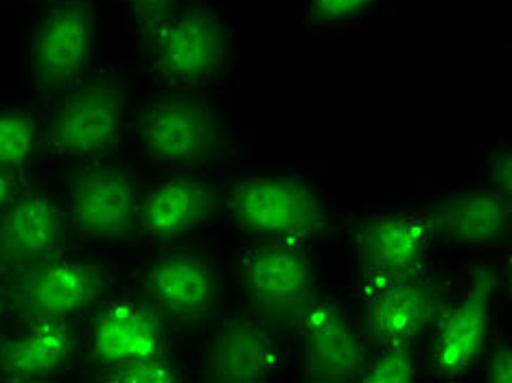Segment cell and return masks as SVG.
<instances>
[{"mask_svg":"<svg viewBox=\"0 0 512 383\" xmlns=\"http://www.w3.org/2000/svg\"><path fill=\"white\" fill-rule=\"evenodd\" d=\"M241 283L256 316L276 327L300 322L318 298L316 263L292 243L252 250L243 259Z\"/></svg>","mask_w":512,"mask_h":383,"instance_id":"1","label":"cell"},{"mask_svg":"<svg viewBox=\"0 0 512 383\" xmlns=\"http://www.w3.org/2000/svg\"><path fill=\"white\" fill-rule=\"evenodd\" d=\"M241 230L272 239H302L324 226V208L309 184L289 176H250L230 189Z\"/></svg>","mask_w":512,"mask_h":383,"instance_id":"2","label":"cell"},{"mask_svg":"<svg viewBox=\"0 0 512 383\" xmlns=\"http://www.w3.org/2000/svg\"><path fill=\"white\" fill-rule=\"evenodd\" d=\"M108 278L84 259H42L29 265L11 287V307L29 322L68 320L106 294Z\"/></svg>","mask_w":512,"mask_h":383,"instance_id":"3","label":"cell"},{"mask_svg":"<svg viewBox=\"0 0 512 383\" xmlns=\"http://www.w3.org/2000/svg\"><path fill=\"white\" fill-rule=\"evenodd\" d=\"M125 95L119 84L97 79L73 90L53 114L49 143L68 158H97L119 143Z\"/></svg>","mask_w":512,"mask_h":383,"instance_id":"4","label":"cell"},{"mask_svg":"<svg viewBox=\"0 0 512 383\" xmlns=\"http://www.w3.org/2000/svg\"><path fill=\"white\" fill-rule=\"evenodd\" d=\"M95 51V16L88 0H62L42 18L31 44V66L44 90H62L84 75Z\"/></svg>","mask_w":512,"mask_h":383,"instance_id":"5","label":"cell"},{"mask_svg":"<svg viewBox=\"0 0 512 383\" xmlns=\"http://www.w3.org/2000/svg\"><path fill=\"white\" fill-rule=\"evenodd\" d=\"M228 33L208 11L173 16L151 33V60L156 71L176 84L211 79L228 62Z\"/></svg>","mask_w":512,"mask_h":383,"instance_id":"6","label":"cell"},{"mask_svg":"<svg viewBox=\"0 0 512 383\" xmlns=\"http://www.w3.org/2000/svg\"><path fill=\"white\" fill-rule=\"evenodd\" d=\"M143 143L151 160L191 167L211 160L221 145L215 112L193 97H169L151 106L143 121Z\"/></svg>","mask_w":512,"mask_h":383,"instance_id":"7","label":"cell"},{"mask_svg":"<svg viewBox=\"0 0 512 383\" xmlns=\"http://www.w3.org/2000/svg\"><path fill=\"white\" fill-rule=\"evenodd\" d=\"M75 228L84 237L123 241L141 226V195L130 173L116 167L79 171L71 184Z\"/></svg>","mask_w":512,"mask_h":383,"instance_id":"8","label":"cell"},{"mask_svg":"<svg viewBox=\"0 0 512 383\" xmlns=\"http://www.w3.org/2000/svg\"><path fill=\"white\" fill-rule=\"evenodd\" d=\"M495 287V270H477L467 292L442 316L434 344V359L440 373L460 375L482 355L491 327Z\"/></svg>","mask_w":512,"mask_h":383,"instance_id":"9","label":"cell"},{"mask_svg":"<svg viewBox=\"0 0 512 383\" xmlns=\"http://www.w3.org/2000/svg\"><path fill=\"white\" fill-rule=\"evenodd\" d=\"M302 324L305 373L311 381H359L366 368V346L337 305H313Z\"/></svg>","mask_w":512,"mask_h":383,"instance_id":"10","label":"cell"},{"mask_svg":"<svg viewBox=\"0 0 512 383\" xmlns=\"http://www.w3.org/2000/svg\"><path fill=\"white\" fill-rule=\"evenodd\" d=\"M442 305L436 283L423 276H403L379 283L368 298L366 327L381 344H399L418 338L432 324Z\"/></svg>","mask_w":512,"mask_h":383,"instance_id":"11","label":"cell"},{"mask_svg":"<svg viewBox=\"0 0 512 383\" xmlns=\"http://www.w3.org/2000/svg\"><path fill=\"white\" fill-rule=\"evenodd\" d=\"M429 237L427 219L403 213L372 215L357 228L362 263L379 283L416 274L427 257Z\"/></svg>","mask_w":512,"mask_h":383,"instance_id":"12","label":"cell"},{"mask_svg":"<svg viewBox=\"0 0 512 383\" xmlns=\"http://www.w3.org/2000/svg\"><path fill=\"white\" fill-rule=\"evenodd\" d=\"M145 285L160 316L184 324L206 318L217 300V278L211 263L195 254L160 257L147 270Z\"/></svg>","mask_w":512,"mask_h":383,"instance_id":"13","label":"cell"},{"mask_svg":"<svg viewBox=\"0 0 512 383\" xmlns=\"http://www.w3.org/2000/svg\"><path fill=\"white\" fill-rule=\"evenodd\" d=\"M64 239L57 206L38 191L16 195L0 213V268H29L49 259Z\"/></svg>","mask_w":512,"mask_h":383,"instance_id":"14","label":"cell"},{"mask_svg":"<svg viewBox=\"0 0 512 383\" xmlns=\"http://www.w3.org/2000/svg\"><path fill=\"white\" fill-rule=\"evenodd\" d=\"M281 353L265 327L250 320L224 324L208 344L204 379L213 383H256L274 379Z\"/></svg>","mask_w":512,"mask_h":383,"instance_id":"15","label":"cell"},{"mask_svg":"<svg viewBox=\"0 0 512 383\" xmlns=\"http://www.w3.org/2000/svg\"><path fill=\"white\" fill-rule=\"evenodd\" d=\"M512 208L504 195L488 189L449 193L434 204L427 224L432 232L458 246H493L510 230Z\"/></svg>","mask_w":512,"mask_h":383,"instance_id":"16","label":"cell"},{"mask_svg":"<svg viewBox=\"0 0 512 383\" xmlns=\"http://www.w3.org/2000/svg\"><path fill=\"white\" fill-rule=\"evenodd\" d=\"M162 316L141 303H114L101 311L92 331V353L110 368L162 353Z\"/></svg>","mask_w":512,"mask_h":383,"instance_id":"17","label":"cell"},{"mask_svg":"<svg viewBox=\"0 0 512 383\" xmlns=\"http://www.w3.org/2000/svg\"><path fill=\"white\" fill-rule=\"evenodd\" d=\"M75 338L66 320L31 322L27 333L0 344V379L40 381L71 362Z\"/></svg>","mask_w":512,"mask_h":383,"instance_id":"18","label":"cell"},{"mask_svg":"<svg viewBox=\"0 0 512 383\" xmlns=\"http://www.w3.org/2000/svg\"><path fill=\"white\" fill-rule=\"evenodd\" d=\"M217 193L200 178H173L147 195L141 224L154 239H173L213 217Z\"/></svg>","mask_w":512,"mask_h":383,"instance_id":"19","label":"cell"},{"mask_svg":"<svg viewBox=\"0 0 512 383\" xmlns=\"http://www.w3.org/2000/svg\"><path fill=\"white\" fill-rule=\"evenodd\" d=\"M36 149V119L25 110H0V169L20 171Z\"/></svg>","mask_w":512,"mask_h":383,"instance_id":"20","label":"cell"},{"mask_svg":"<svg viewBox=\"0 0 512 383\" xmlns=\"http://www.w3.org/2000/svg\"><path fill=\"white\" fill-rule=\"evenodd\" d=\"M418 379L416 353L410 342L383 344V351L366 362V368L359 381L368 383H410Z\"/></svg>","mask_w":512,"mask_h":383,"instance_id":"21","label":"cell"},{"mask_svg":"<svg viewBox=\"0 0 512 383\" xmlns=\"http://www.w3.org/2000/svg\"><path fill=\"white\" fill-rule=\"evenodd\" d=\"M114 375L112 381H123V383H173L180 381L178 368L171 364L162 353L151 355L145 359H136V362L123 364L112 368Z\"/></svg>","mask_w":512,"mask_h":383,"instance_id":"22","label":"cell"},{"mask_svg":"<svg viewBox=\"0 0 512 383\" xmlns=\"http://www.w3.org/2000/svg\"><path fill=\"white\" fill-rule=\"evenodd\" d=\"M379 0H311L309 20L316 25H337L366 14Z\"/></svg>","mask_w":512,"mask_h":383,"instance_id":"23","label":"cell"},{"mask_svg":"<svg viewBox=\"0 0 512 383\" xmlns=\"http://www.w3.org/2000/svg\"><path fill=\"white\" fill-rule=\"evenodd\" d=\"M178 5L180 0H127L134 22L147 36L176 16Z\"/></svg>","mask_w":512,"mask_h":383,"instance_id":"24","label":"cell"},{"mask_svg":"<svg viewBox=\"0 0 512 383\" xmlns=\"http://www.w3.org/2000/svg\"><path fill=\"white\" fill-rule=\"evenodd\" d=\"M488 187L495 193L504 195L510 200L512 195V156L510 149H499L488 162Z\"/></svg>","mask_w":512,"mask_h":383,"instance_id":"25","label":"cell"},{"mask_svg":"<svg viewBox=\"0 0 512 383\" xmlns=\"http://www.w3.org/2000/svg\"><path fill=\"white\" fill-rule=\"evenodd\" d=\"M484 379L491 383H510L512 381V346L510 342H504L502 346L495 348L486 364Z\"/></svg>","mask_w":512,"mask_h":383,"instance_id":"26","label":"cell"},{"mask_svg":"<svg viewBox=\"0 0 512 383\" xmlns=\"http://www.w3.org/2000/svg\"><path fill=\"white\" fill-rule=\"evenodd\" d=\"M14 197H16V173L0 169V213L5 211Z\"/></svg>","mask_w":512,"mask_h":383,"instance_id":"27","label":"cell"},{"mask_svg":"<svg viewBox=\"0 0 512 383\" xmlns=\"http://www.w3.org/2000/svg\"><path fill=\"white\" fill-rule=\"evenodd\" d=\"M0 318H3V300H0Z\"/></svg>","mask_w":512,"mask_h":383,"instance_id":"28","label":"cell"}]
</instances>
